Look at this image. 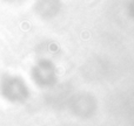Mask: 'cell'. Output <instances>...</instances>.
<instances>
[{"label": "cell", "mask_w": 134, "mask_h": 126, "mask_svg": "<svg viewBox=\"0 0 134 126\" xmlns=\"http://www.w3.org/2000/svg\"><path fill=\"white\" fill-rule=\"evenodd\" d=\"M5 2H13V0H4Z\"/></svg>", "instance_id": "1"}]
</instances>
